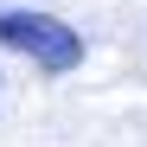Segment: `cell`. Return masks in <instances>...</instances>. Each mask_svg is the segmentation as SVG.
<instances>
[{"label":"cell","mask_w":147,"mask_h":147,"mask_svg":"<svg viewBox=\"0 0 147 147\" xmlns=\"http://www.w3.org/2000/svg\"><path fill=\"white\" fill-rule=\"evenodd\" d=\"M0 45L19 51V58H32L45 77H64V70L83 64V32H70L58 13H32V7L0 13Z\"/></svg>","instance_id":"6da1fadb"},{"label":"cell","mask_w":147,"mask_h":147,"mask_svg":"<svg viewBox=\"0 0 147 147\" xmlns=\"http://www.w3.org/2000/svg\"><path fill=\"white\" fill-rule=\"evenodd\" d=\"M0 83H7V77H0Z\"/></svg>","instance_id":"7a4b0ae2"}]
</instances>
